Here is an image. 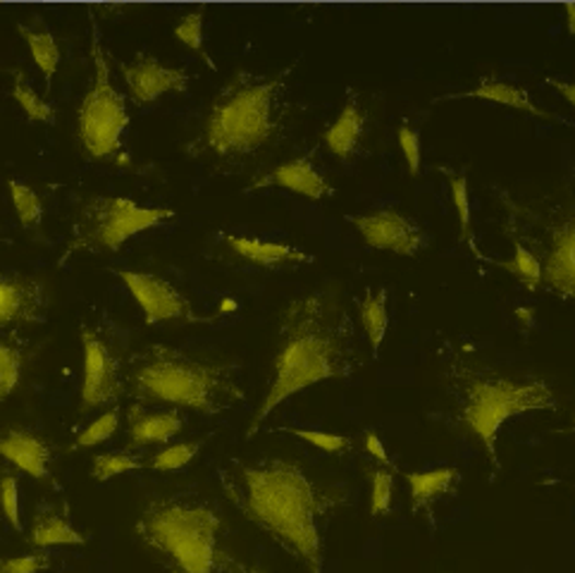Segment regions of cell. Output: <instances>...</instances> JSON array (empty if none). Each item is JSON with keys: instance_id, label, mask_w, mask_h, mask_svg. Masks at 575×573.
Segmentation results:
<instances>
[{"instance_id": "1", "label": "cell", "mask_w": 575, "mask_h": 573, "mask_svg": "<svg viewBox=\"0 0 575 573\" xmlns=\"http://www.w3.org/2000/svg\"><path fill=\"white\" fill-rule=\"evenodd\" d=\"M225 498L246 521L278 542L308 573L325 571V530L347 492L322 483L302 464L263 457L218 466Z\"/></svg>"}, {"instance_id": "2", "label": "cell", "mask_w": 575, "mask_h": 573, "mask_svg": "<svg viewBox=\"0 0 575 573\" xmlns=\"http://www.w3.org/2000/svg\"><path fill=\"white\" fill-rule=\"evenodd\" d=\"M363 369L365 354L356 325L337 284L292 299L280 316L268 393L244 437L251 440L268 416L292 395L325 381H349Z\"/></svg>"}, {"instance_id": "3", "label": "cell", "mask_w": 575, "mask_h": 573, "mask_svg": "<svg viewBox=\"0 0 575 573\" xmlns=\"http://www.w3.org/2000/svg\"><path fill=\"white\" fill-rule=\"evenodd\" d=\"M134 538L167 573H268L237 554L220 504L199 488L146 494Z\"/></svg>"}, {"instance_id": "4", "label": "cell", "mask_w": 575, "mask_h": 573, "mask_svg": "<svg viewBox=\"0 0 575 573\" xmlns=\"http://www.w3.org/2000/svg\"><path fill=\"white\" fill-rule=\"evenodd\" d=\"M294 65L274 74L234 72L208 108L189 155L222 165H239L278 147L290 120V74Z\"/></svg>"}, {"instance_id": "5", "label": "cell", "mask_w": 575, "mask_h": 573, "mask_svg": "<svg viewBox=\"0 0 575 573\" xmlns=\"http://www.w3.org/2000/svg\"><path fill=\"white\" fill-rule=\"evenodd\" d=\"M439 381L451 401L449 423L480 442L494 473L502 471L496 454L502 425L514 416L559 409L554 389L544 377L506 373L468 354L444 361Z\"/></svg>"}, {"instance_id": "6", "label": "cell", "mask_w": 575, "mask_h": 573, "mask_svg": "<svg viewBox=\"0 0 575 573\" xmlns=\"http://www.w3.org/2000/svg\"><path fill=\"white\" fill-rule=\"evenodd\" d=\"M125 389L141 407L203 416H222L246 399L237 361L167 344H146L129 354Z\"/></svg>"}, {"instance_id": "7", "label": "cell", "mask_w": 575, "mask_h": 573, "mask_svg": "<svg viewBox=\"0 0 575 573\" xmlns=\"http://www.w3.org/2000/svg\"><path fill=\"white\" fill-rule=\"evenodd\" d=\"M504 227L540 260L544 290L575 302V199H506Z\"/></svg>"}, {"instance_id": "8", "label": "cell", "mask_w": 575, "mask_h": 573, "mask_svg": "<svg viewBox=\"0 0 575 573\" xmlns=\"http://www.w3.org/2000/svg\"><path fill=\"white\" fill-rule=\"evenodd\" d=\"M91 60L94 77L77 113V139L82 151L94 161L127 163L125 129L129 127L127 101L110 80V62L103 48L98 22H91Z\"/></svg>"}, {"instance_id": "9", "label": "cell", "mask_w": 575, "mask_h": 573, "mask_svg": "<svg viewBox=\"0 0 575 573\" xmlns=\"http://www.w3.org/2000/svg\"><path fill=\"white\" fill-rule=\"evenodd\" d=\"M173 208L139 206L125 197H89L72 223V239L60 264L77 254H115L139 232H146L175 218Z\"/></svg>"}, {"instance_id": "10", "label": "cell", "mask_w": 575, "mask_h": 573, "mask_svg": "<svg viewBox=\"0 0 575 573\" xmlns=\"http://www.w3.org/2000/svg\"><path fill=\"white\" fill-rule=\"evenodd\" d=\"M84 349V381L80 411L91 413L98 409L117 407L125 389L127 371V335L117 325H80Z\"/></svg>"}, {"instance_id": "11", "label": "cell", "mask_w": 575, "mask_h": 573, "mask_svg": "<svg viewBox=\"0 0 575 573\" xmlns=\"http://www.w3.org/2000/svg\"><path fill=\"white\" fill-rule=\"evenodd\" d=\"M115 276L120 278L127 290L137 299L139 308L143 311L146 325H163V323H213L218 316H199L193 304L179 292L169 280L155 276V272H139L117 268Z\"/></svg>"}, {"instance_id": "12", "label": "cell", "mask_w": 575, "mask_h": 573, "mask_svg": "<svg viewBox=\"0 0 575 573\" xmlns=\"http://www.w3.org/2000/svg\"><path fill=\"white\" fill-rule=\"evenodd\" d=\"M50 294L42 278L0 270V330L42 325L48 318Z\"/></svg>"}, {"instance_id": "13", "label": "cell", "mask_w": 575, "mask_h": 573, "mask_svg": "<svg viewBox=\"0 0 575 573\" xmlns=\"http://www.w3.org/2000/svg\"><path fill=\"white\" fill-rule=\"evenodd\" d=\"M347 220L359 230L363 242L377 252L411 258L421 254L427 244L423 227L395 208L365 215H347Z\"/></svg>"}, {"instance_id": "14", "label": "cell", "mask_w": 575, "mask_h": 573, "mask_svg": "<svg viewBox=\"0 0 575 573\" xmlns=\"http://www.w3.org/2000/svg\"><path fill=\"white\" fill-rule=\"evenodd\" d=\"M120 74L139 106L159 101L165 94H187L189 91L187 70L169 68L146 50H139L132 62H122Z\"/></svg>"}, {"instance_id": "15", "label": "cell", "mask_w": 575, "mask_h": 573, "mask_svg": "<svg viewBox=\"0 0 575 573\" xmlns=\"http://www.w3.org/2000/svg\"><path fill=\"white\" fill-rule=\"evenodd\" d=\"M0 459L12 464L17 471L27 473L36 483L58 490L50 464L56 459V449L50 442L27 425H10L0 430Z\"/></svg>"}, {"instance_id": "16", "label": "cell", "mask_w": 575, "mask_h": 573, "mask_svg": "<svg viewBox=\"0 0 575 573\" xmlns=\"http://www.w3.org/2000/svg\"><path fill=\"white\" fill-rule=\"evenodd\" d=\"M266 187H282V189H290L298 197H306L313 201H320V199H330L335 194V187L328 182L320 171L316 161H313V155L306 153L302 159H294V161H286L278 167H272L270 173L256 177L251 185L246 187V191H256V189H266Z\"/></svg>"}, {"instance_id": "17", "label": "cell", "mask_w": 575, "mask_h": 573, "mask_svg": "<svg viewBox=\"0 0 575 573\" xmlns=\"http://www.w3.org/2000/svg\"><path fill=\"white\" fill-rule=\"evenodd\" d=\"M181 425L185 413L179 409H149L141 404H132L127 409V449H143L153 445H167Z\"/></svg>"}, {"instance_id": "18", "label": "cell", "mask_w": 575, "mask_h": 573, "mask_svg": "<svg viewBox=\"0 0 575 573\" xmlns=\"http://www.w3.org/2000/svg\"><path fill=\"white\" fill-rule=\"evenodd\" d=\"M68 516V504L38 502L32 514L27 542L36 547V550H46V547L56 545H86L89 536H84L82 530H77Z\"/></svg>"}, {"instance_id": "19", "label": "cell", "mask_w": 575, "mask_h": 573, "mask_svg": "<svg viewBox=\"0 0 575 573\" xmlns=\"http://www.w3.org/2000/svg\"><path fill=\"white\" fill-rule=\"evenodd\" d=\"M225 242L234 254L246 260V264L266 268V270L296 268V266H306L316 260V256H310L292 244L263 242V239H251V237H234V234H227Z\"/></svg>"}, {"instance_id": "20", "label": "cell", "mask_w": 575, "mask_h": 573, "mask_svg": "<svg viewBox=\"0 0 575 573\" xmlns=\"http://www.w3.org/2000/svg\"><path fill=\"white\" fill-rule=\"evenodd\" d=\"M365 125H368V117H365L354 91L349 89V98L342 113H339L337 120L322 132L325 147H328L330 153L337 155L339 161H351L361 149Z\"/></svg>"}, {"instance_id": "21", "label": "cell", "mask_w": 575, "mask_h": 573, "mask_svg": "<svg viewBox=\"0 0 575 573\" xmlns=\"http://www.w3.org/2000/svg\"><path fill=\"white\" fill-rule=\"evenodd\" d=\"M403 478H407V486H409L411 512L413 514L425 512L427 516H433L435 504L442 498H449V494H454L456 486L461 483L459 468H454V466L433 468V471H409Z\"/></svg>"}, {"instance_id": "22", "label": "cell", "mask_w": 575, "mask_h": 573, "mask_svg": "<svg viewBox=\"0 0 575 573\" xmlns=\"http://www.w3.org/2000/svg\"><path fill=\"white\" fill-rule=\"evenodd\" d=\"M456 98H478V101H490V103H500V106H508L520 113H528L535 117H544V120H554V115H549L547 110H540L532 103V96L526 89H520L516 84L500 82V80H485L480 82L476 89L461 91V94H447L439 96L437 101H456Z\"/></svg>"}, {"instance_id": "23", "label": "cell", "mask_w": 575, "mask_h": 573, "mask_svg": "<svg viewBox=\"0 0 575 573\" xmlns=\"http://www.w3.org/2000/svg\"><path fill=\"white\" fill-rule=\"evenodd\" d=\"M17 32L24 38V44L30 46V54L36 62V68L42 70L46 89L50 91V84H54V77L60 65V46L56 34L50 32L44 22L17 24Z\"/></svg>"}, {"instance_id": "24", "label": "cell", "mask_w": 575, "mask_h": 573, "mask_svg": "<svg viewBox=\"0 0 575 573\" xmlns=\"http://www.w3.org/2000/svg\"><path fill=\"white\" fill-rule=\"evenodd\" d=\"M32 361L30 342L17 335L0 337V401L15 395Z\"/></svg>"}, {"instance_id": "25", "label": "cell", "mask_w": 575, "mask_h": 573, "mask_svg": "<svg viewBox=\"0 0 575 573\" xmlns=\"http://www.w3.org/2000/svg\"><path fill=\"white\" fill-rule=\"evenodd\" d=\"M387 299H389L387 286H377L375 292H371V290L365 292L359 302V318H361L365 337H368L375 359H377V354H380V347L385 342V335L389 328Z\"/></svg>"}, {"instance_id": "26", "label": "cell", "mask_w": 575, "mask_h": 573, "mask_svg": "<svg viewBox=\"0 0 575 573\" xmlns=\"http://www.w3.org/2000/svg\"><path fill=\"white\" fill-rule=\"evenodd\" d=\"M12 96L20 103V108L27 115L30 122H46L56 125V108L50 103L36 94V89L30 84L27 74L22 70L12 72Z\"/></svg>"}, {"instance_id": "27", "label": "cell", "mask_w": 575, "mask_h": 573, "mask_svg": "<svg viewBox=\"0 0 575 573\" xmlns=\"http://www.w3.org/2000/svg\"><path fill=\"white\" fill-rule=\"evenodd\" d=\"M10 199L15 203V211L20 218V225L27 232H38L44 223V201L42 194L34 187L24 185L20 179H8Z\"/></svg>"}, {"instance_id": "28", "label": "cell", "mask_w": 575, "mask_h": 573, "mask_svg": "<svg viewBox=\"0 0 575 573\" xmlns=\"http://www.w3.org/2000/svg\"><path fill=\"white\" fill-rule=\"evenodd\" d=\"M139 468H146V459H143L141 454L132 449L106 452L98 454V457L91 461V478L98 480V483H106V480H113L129 471H139Z\"/></svg>"}, {"instance_id": "29", "label": "cell", "mask_w": 575, "mask_h": 573, "mask_svg": "<svg viewBox=\"0 0 575 573\" xmlns=\"http://www.w3.org/2000/svg\"><path fill=\"white\" fill-rule=\"evenodd\" d=\"M203 445H206L203 437L177 442V445H165L161 452H155L151 459H146V468H153V471L161 473L181 471V468H187L196 457H199Z\"/></svg>"}, {"instance_id": "30", "label": "cell", "mask_w": 575, "mask_h": 573, "mask_svg": "<svg viewBox=\"0 0 575 573\" xmlns=\"http://www.w3.org/2000/svg\"><path fill=\"white\" fill-rule=\"evenodd\" d=\"M490 264H494L496 268H502L506 272H512V276H516L523 284L528 286L530 292L540 290L542 286V266L540 260L535 258L526 246L514 242V258L512 260H490Z\"/></svg>"}, {"instance_id": "31", "label": "cell", "mask_w": 575, "mask_h": 573, "mask_svg": "<svg viewBox=\"0 0 575 573\" xmlns=\"http://www.w3.org/2000/svg\"><path fill=\"white\" fill-rule=\"evenodd\" d=\"M203 22H206L203 10H193V12H189V15L179 20V24L175 27V36L179 38V44H185L189 50H193V54L199 56L208 65V68L218 70V65L213 62L211 54H208V48H206Z\"/></svg>"}, {"instance_id": "32", "label": "cell", "mask_w": 575, "mask_h": 573, "mask_svg": "<svg viewBox=\"0 0 575 573\" xmlns=\"http://www.w3.org/2000/svg\"><path fill=\"white\" fill-rule=\"evenodd\" d=\"M371 478V516L380 518L391 512V502H395V471L389 468L375 466L368 471Z\"/></svg>"}, {"instance_id": "33", "label": "cell", "mask_w": 575, "mask_h": 573, "mask_svg": "<svg viewBox=\"0 0 575 573\" xmlns=\"http://www.w3.org/2000/svg\"><path fill=\"white\" fill-rule=\"evenodd\" d=\"M0 510L12 528L24 533L20 514V473L8 466H0Z\"/></svg>"}, {"instance_id": "34", "label": "cell", "mask_w": 575, "mask_h": 573, "mask_svg": "<svg viewBox=\"0 0 575 573\" xmlns=\"http://www.w3.org/2000/svg\"><path fill=\"white\" fill-rule=\"evenodd\" d=\"M117 428H120V407H113V409H106V413L98 416V419L86 425L80 435H77L72 449H89V447H96V445H103V442L110 440Z\"/></svg>"}, {"instance_id": "35", "label": "cell", "mask_w": 575, "mask_h": 573, "mask_svg": "<svg viewBox=\"0 0 575 573\" xmlns=\"http://www.w3.org/2000/svg\"><path fill=\"white\" fill-rule=\"evenodd\" d=\"M282 433H290L298 440L308 442V445L318 447L328 454H347L354 449V440L347 435H337V433H322V430H302V428H278Z\"/></svg>"}, {"instance_id": "36", "label": "cell", "mask_w": 575, "mask_h": 573, "mask_svg": "<svg viewBox=\"0 0 575 573\" xmlns=\"http://www.w3.org/2000/svg\"><path fill=\"white\" fill-rule=\"evenodd\" d=\"M451 201L459 213L461 239L473 246V218H470V194H468V175H449Z\"/></svg>"}, {"instance_id": "37", "label": "cell", "mask_w": 575, "mask_h": 573, "mask_svg": "<svg viewBox=\"0 0 575 573\" xmlns=\"http://www.w3.org/2000/svg\"><path fill=\"white\" fill-rule=\"evenodd\" d=\"M50 564V554L44 550L24 557H0V573H44Z\"/></svg>"}, {"instance_id": "38", "label": "cell", "mask_w": 575, "mask_h": 573, "mask_svg": "<svg viewBox=\"0 0 575 573\" xmlns=\"http://www.w3.org/2000/svg\"><path fill=\"white\" fill-rule=\"evenodd\" d=\"M399 147H401V153L403 159H407V165H409V173L415 177L418 173H421V135H418V129L409 127V125H401L399 127Z\"/></svg>"}, {"instance_id": "39", "label": "cell", "mask_w": 575, "mask_h": 573, "mask_svg": "<svg viewBox=\"0 0 575 573\" xmlns=\"http://www.w3.org/2000/svg\"><path fill=\"white\" fill-rule=\"evenodd\" d=\"M363 447L365 452L371 454V459L377 464V466H383V468H389V471H395V459L389 457V452L385 447V442L383 437L375 433V430H365L363 433Z\"/></svg>"}, {"instance_id": "40", "label": "cell", "mask_w": 575, "mask_h": 573, "mask_svg": "<svg viewBox=\"0 0 575 573\" xmlns=\"http://www.w3.org/2000/svg\"><path fill=\"white\" fill-rule=\"evenodd\" d=\"M544 82H547L549 86H554V89L559 91V94L564 96V98L571 103V106L575 108V82H561V80H556V77H547Z\"/></svg>"}, {"instance_id": "41", "label": "cell", "mask_w": 575, "mask_h": 573, "mask_svg": "<svg viewBox=\"0 0 575 573\" xmlns=\"http://www.w3.org/2000/svg\"><path fill=\"white\" fill-rule=\"evenodd\" d=\"M516 318H518L520 323H526V325H532V318H535V314H532V308H528V306H523V308H516Z\"/></svg>"}, {"instance_id": "42", "label": "cell", "mask_w": 575, "mask_h": 573, "mask_svg": "<svg viewBox=\"0 0 575 573\" xmlns=\"http://www.w3.org/2000/svg\"><path fill=\"white\" fill-rule=\"evenodd\" d=\"M566 24H568V34L575 36V3L566 5Z\"/></svg>"}, {"instance_id": "43", "label": "cell", "mask_w": 575, "mask_h": 573, "mask_svg": "<svg viewBox=\"0 0 575 573\" xmlns=\"http://www.w3.org/2000/svg\"><path fill=\"white\" fill-rule=\"evenodd\" d=\"M568 433H575V423H573V428H568Z\"/></svg>"}]
</instances>
